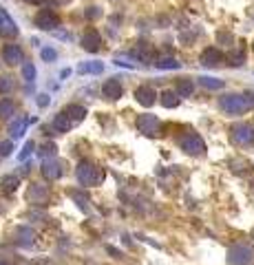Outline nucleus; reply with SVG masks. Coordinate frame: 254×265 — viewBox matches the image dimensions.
Returning a JSON list of instances; mask_svg holds the SVG:
<instances>
[{"label":"nucleus","mask_w":254,"mask_h":265,"mask_svg":"<svg viewBox=\"0 0 254 265\" xmlns=\"http://www.w3.org/2000/svg\"><path fill=\"white\" fill-rule=\"evenodd\" d=\"M0 35L2 38H16L18 35V24L14 22V18L2 7H0Z\"/></svg>","instance_id":"13"},{"label":"nucleus","mask_w":254,"mask_h":265,"mask_svg":"<svg viewBox=\"0 0 254 265\" xmlns=\"http://www.w3.org/2000/svg\"><path fill=\"white\" fill-rule=\"evenodd\" d=\"M16 111V106L11 100H0V117H11Z\"/></svg>","instance_id":"30"},{"label":"nucleus","mask_w":254,"mask_h":265,"mask_svg":"<svg viewBox=\"0 0 254 265\" xmlns=\"http://www.w3.org/2000/svg\"><path fill=\"white\" fill-rule=\"evenodd\" d=\"M34 122H36V117H18V120L11 122V126H9L11 140H18V137H22L24 130H27V126L34 124Z\"/></svg>","instance_id":"17"},{"label":"nucleus","mask_w":254,"mask_h":265,"mask_svg":"<svg viewBox=\"0 0 254 265\" xmlns=\"http://www.w3.org/2000/svg\"><path fill=\"white\" fill-rule=\"evenodd\" d=\"M11 150H14V140L0 141V155H2V157H7V155H11Z\"/></svg>","instance_id":"34"},{"label":"nucleus","mask_w":254,"mask_h":265,"mask_svg":"<svg viewBox=\"0 0 254 265\" xmlns=\"http://www.w3.org/2000/svg\"><path fill=\"white\" fill-rule=\"evenodd\" d=\"M2 60H5L9 67H18L24 62V53L18 44H5L2 47Z\"/></svg>","instance_id":"12"},{"label":"nucleus","mask_w":254,"mask_h":265,"mask_svg":"<svg viewBox=\"0 0 254 265\" xmlns=\"http://www.w3.org/2000/svg\"><path fill=\"white\" fill-rule=\"evenodd\" d=\"M179 148L188 155L199 157V155L206 153V141H203V137L199 135V133H192L190 130V133H186L183 137H179Z\"/></svg>","instance_id":"4"},{"label":"nucleus","mask_w":254,"mask_h":265,"mask_svg":"<svg viewBox=\"0 0 254 265\" xmlns=\"http://www.w3.org/2000/svg\"><path fill=\"white\" fill-rule=\"evenodd\" d=\"M155 67L162 69V71H175V69H179L181 64H179L173 55H163V58H159L157 62H155Z\"/></svg>","instance_id":"27"},{"label":"nucleus","mask_w":254,"mask_h":265,"mask_svg":"<svg viewBox=\"0 0 254 265\" xmlns=\"http://www.w3.org/2000/svg\"><path fill=\"white\" fill-rule=\"evenodd\" d=\"M219 108L228 115H243V113L254 108V93H228V95L219 97Z\"/></svg>","instance_id":"1"},{"label":"nucleus","mask_w":254,"mask_h":265,"mask_svg":"<svg viewBox=\"0 0 254 265\" xmlns=\"http://www.w3.org/2000/svg\"><path fill=\"white\" fill-rule=\"evenodd\" d=\"M34 150H36V144H34V141H24L22 150L18 153V161H27V159L34 155Z\"/></svg>","instance_id":"29"},{"label":"nucleus","mask_w":254,"mask_h":265,"mask_svg":"<svg viewBox=\"0 0 254 265\" xmlns=\"http://www.w3.org/2000/svg\"><path fill=\"white\" fill-rule=\"evenodd\" d=\"M228 62H230V67H241V64L245 62V49L239 47L236 51H232L230 55H228Z\"/></svg>","instance_id":"28"},{"label":"nucleus","mask_w":254,"mask_h":265,"mask_svg":"<svg viewBox=\"0 0 254 265\" xmlns=\"http://www.w3.org/2000/svg\"><path fill=\"white\" fill-rule=\"evenodd\" d=\"M102 93H104V97H109V100H120L122 93H124V87H122V82L117 77H110V80H106V82L102 84Z\"/></svg>","instance_id":"16"},{"label":"nucleus","mask_w":254,"mask_h":265,"mask_svg":"<svg viewBox=\"0 0 254 265\" xmlns=\"http://www.w3.org/2000/svg\"><path fill=\"white\" fill-rule=\"evenodd\" d=\"M0 265H9V263H7V261H2V259H0Z\"/></svg>","instance_id":"41"},{"label":"nucleus","mask_w":254,"mask_h":265,"mask_svg":"<svg viewBox=\"0 0 254 265\" xmlns=\"http://www.w3.org/2000/svg\"><path fill=\"white\" fill-rule=\"evenodd\" d=\"M0 186H2L5 193H16L20 186V177L18 175H5V177L0 179Z\"/></svg>","instance_id":"24"},{"label":"nucleus","mask_w":254,"mask_h":265,"mask_svg":"<svg viewBox=\"0 0 254 265\" xmlns=\"http://www.w3.org/2000/svg\"><path fill=\"white\" fill-rule=\"evenodd\" d=\"M69 75H71V69H62V71H60V77H62V80H67Z\"/></svg>","instance_id":"39"},{"label":"nucleus","mask_w":254,"mask_h":265,"mask_svg":"<svg viewBox=\"0 0 254 265\" xmlns=\"http://www.w3.org/2000/svg\"><path fill=\"white\" fill-rule=\"evenodd\" d=\"M100 14H102V11L97 9V7H91V9L87 11V18H97V16H100Z\"/></svg>","instance_id":"38"},{"label":"nucleus","mask_w":254,"mask_h":265,"mask_svg":"<svg viewBox=\"0 0 254 265\" xmlns=\"http://www.w3.org/2000/svg\"><path fill=\"white\" fill-rule=\"evenodd\" d=\"M29 201L34 203V206H44V203L49 201V186H44V183H31Z\"/></svg>","instance_id":"14"},{"label":"nucleus","mask_w":254,"mask_h":265,"mask_svg":"<svg viewBox=\"0 0 254 265\" xmlns=\"http://www.w3.org/2000/svg\"><path fill=\"white\" fill-rule=\"evenodd\" d=\"M24 2H29V5H40L42 0H24Z\"/></svg>","instance_id":"40"},{"label":"nucleus","mask_w":254,"mask_h":265,"mask_svg":"<svg viewBox=\"0 0 254 265\" xmlns=\"http://www.w3.org/2000/svg\"><path fill=\"white\" fill-rule=\"evenodd\" d=\"M225 60V55L221 53V49H217V47H208L206 51L201 53V64L203 67H219L221 62Z\"/></svg>","instance_id":"15"},{"label":"nucleus","mask_w":254,"mask_h":265,"mask_svg":"<svg viewBox=\"0 0 254 265\" xmlns=\"http://www.w3.org/2000/svg\"><path fill=\"white\" fill-rule=\"evenodd\" d=\"M230 140L236 146H254V126L250 124H235L230 126Z\"/></svg>","instance_id":"5"},{"label":"nucleus","mask_w":254,"mask_h":265,"mask_svg":"<svg viewBox=\"0 0 254 265\" xmlns=\"http://www.w3.org/2000/svg\"><path fill=\"white\" fill-rule=\"evenodd\" d=\"M22 77L27 80V82H31V84L36 82V67L31 62H24L22 64Z\"/></svg>","instance_id":"31"},{"label":"nucleus","mask_w":254,"mask_h":265,"mask_svg":"<svg viewBox=\"0 0 254 265\" xmlns=\"http://www.w3.org/2000/svg\"><path fill=\"white\" fill-rule=\"evenodd\" d=\"M77 71L84 73V75H100V73L104 71V64L97 62V60H91V62H82L80 67H77Z\"/></svg>","instance_id":"22"},{"label":"nucleus","mask_w":254,"mask_h":265,"mask_svg":"<svg viewBox=\"0 0 254 265\" xmlns=\"http://www.w3.org/2000/svg\"><path fill=\"white\" fill-rule=\"evenodd\" d=\"M254 263V247L248 243H235L228 250V265H252Z\"/></svg>","instance_id":"3"},{"label":"nucleus","mask_w":254,"mask_h":265,"mask_svg":"<svg viewBox=\"0 0 254 265\" xmlns=\"http://www.w3.org/2000/svg\"><path fill=\"white\" fill-rule=\"evenodd\" d=\"M69 197H71L73 201L77 203V208H80V210H84L87 214L91 212V206H89V199L84 197V193H82V190H69Z\"/></svg>","instance_id":"25"},{"label":"nucleus","mask_w":254,"mask_h":265,"mask_svg":"<svg viewBox=\"0 0 254 265\" xmlns=\"http://www.w3.org/2000/svg\"><path fill=\"white\" fill-rule=\"evenodd\" d=\"M162 106H166V108H175V106H179V100H181V97L177 95V91H163L162 95Z\"/></svg>","instance_id":"26"},{"label":"nucleus","mask_w":254,"mask_h":265,"mask_svg":"<svg viewBox=\"0 0 254 265\" xmlns=\"http://www.w3.org/2000/svg\"><path fill=\"white\" fill-rule=\"evenodd\" d=\"M217 38H219V42H232V35L225 34V31H219V35H217Z\"/></svg>","instance_id":"37"},{"label":"nucleus","mask_w":254,"mask_h":265,"mask_svg":"<svg viewBox=\"0 0 254 265\" xmlns=\"http://www.w3.org/2000/svg\"><path fill=\"white\" fill-rule=\"evenodd\" d=\"M64 113L69 115V120H71L73 124H77V122H82L84 117H87V108H84V106H80V104H69V106H64Z\"/></svg>","instance_id":"20"},{"label":"nucleus","mask_w":254,"mask_h":265,"mask_svg":"<svg viewBox=\"0 0 254 265\" xmlns=\"http://www.w3.org/2000/svg\"><path fill=\"white\" fill-rule=\"evenodd\" d=\"M34 24L42 31H55L60 27V16L53 9H40L34 18Z\"/></svg>","instance_id":"6"},{"label":"nucleus","mask_w":254,"mask_h":265,"mask_svg":"<svg viewBox=\"0 0 254 265\" xmlns=\"http://www.w3.org/2000/svg\"><path fill=\"white\" fill-rule=\"evenodd\" d=\"M40 55H42L44 62H55V60H58V51L53 47H44L42 51H40Z\"/></svg>","instance_id":"32"},{"label":"nucleus","mask_w":254,"mask_h":265,"mask_svg":"<svg viewBox=\"0 0 254 265\" xmlns=\"http://www.w3.org/2000/svg\"><path fill=\"white\" fill-rule=\"evenodd\" d=\"M199 84H201L203 88H208V91H219V88L225 87L223 80H219V77H210V75H201L199 77Z\"/></svg>","instance_id":"23"},{"label":"nucleus","mask_w":254,"mask_h":265,"mask_svg":"<svg viewBox=\"0 0 254 265\" xmlns=\"http://www.w3.org/2000/svg\"><path fill=\"white\" fill-rule=\"evenodd\" d=\"M175 91H177L179 97H190L192 93H195V82H192L190 77H181V80H177Z\"/></svg>","instance_id":"21"},{"label":"nucleus","mask_w":254,"mask_h":265,"mask_svg":"<svg viewBox=\"0 0 254 265\" xmlns=\"http://www.w3.org/2000/svg\"><path fill=\"white\" fill-rule=\"evenodd\" d=\"M16 241H18L22 247L34 246L36 243V232L31 230L29 226H18L16 228Z\"/></svg>","instance_id":"18"},{"label":"nucleus","mask_w":254,"mask_h":265,"mask_svg":"<svg viewBox=\"0 0 254 265\" xmlns=\"http://www.w3.org/2000/svg\"><path fill=\"white\" fill-rule=\"evenodd\" d=\"M80 47L84 49V51L89 53H97L102 49V35L97 29H87L84 34H82V40H80Z\"/></svg>","instance_id":"7"},{"label":"nucleus","mask_w":254,"mask_h":265,"mask_svg":"<svg viewBox=\"0 0 254 265\" xmlns=\"http://www.w3.org/2000/svg\"><path fill=\"white\" fill-rule=\"evenodd\" d=\"M55 150H58V146H55V144H44L42 146V159L53 157V155H55Z\"/></svg>","instance_id":"35"},{"label":"nucleus","mask_w":254,"mask_h":265,"mask_svg":"<svg viewBox=\"0 0 254 265\" xmlns=\"http://www.w3.org/2000/svg\"><path fill=\"white\" fill-rule=\"evenodd\" d=\"M40 173H42V177L47 179V181H55V179L62 177V166H60V161H55L53 157H47V159H42Z\"/></svg>","instance_id":"9"},{"label":"nucleus","mask_w":254,"mask_h":265,"mask_svg":"<svg viewBox=\"0 0 254 265\" xmlns=\"http://www.w3.org/2000/svg\"><path fill=\"white\" fill-rule=\"evenodd\" d=\"M75 177H77V181H80V186L93 188V186H100L106 179V170L100 168L97 164H93V161H89V159H82L75 168Z\"/></svg>","instance_id":"2"},{"label":"nucleus","mask_w":254,"mask_h":265,"mask_svg":"<svg viewBox=\"0 0 254 265\" xmlns=\"http://www.w3.org/2000/svg\"><path fill=\"white\" fill-rule=\"evenodd\" d=\"M135 58L139 60V62H144V64H155L157 62V51H155L153 44L148 42H137V47H135Z\"/></svg>","instance_id":"10"},{"label":"nucleus","mask_w":254,"mask_h":265,"mask_svg":"<svg viewBox=\"0 0 254 265\" xmlns=\"http://www.w3.org/2000/svg\"><path fill=\"white\" fill-rule=\"evenodd\" d=\"M157 91H155V87H150V84H142V87L135 88V100H137V104L146 106V108H150V106L157 102Z\"/></svg>","instance_id":"8"},{"label":"nucleus","mask_w":254,"mask_h":265,"mask_svg":"<svg viewBox=\"0 0 254 265\" xmlns=\"http://www.w3.org/2000/svg\"><path fill=\"white\" fill-rule=\"evenodd\" d=\"M9 91H11V77L0 75V95H5Z\"/></svg>","instance_id":"33"},{"label":"nucleus","mask_w":254,"mask_h":265,"mask_svg":"<svg viewBox=\"0 0 254 265\" xmlns=\"http://www.w3.org/2000/svg\"><path fill=\"white\" fill-rule=\"evenodd\" d=\"M137 130L144 133V135H155L159 130V117L150 115V113H144V115L137 117Z\"/></svg>","instance_id":"11"},{"label":"nucleus","mask_w":254,"mask_h":265,"mask_svg":"<svg viewBox=\"0 0 254 265\" xmlns=\"http://www.w3.org/2000/svg\"><path fill=\"white\" fill-rule=\"evenodd\" d=\"M49 102H51V100H49L47 93H40V95H38V106H40V108H47Z\"/></svg>","instance_id":"36"},{"label":"nucleus","mask_w":254,"mask_h":265,"mask_svg":"<svg viewBox=\"0 0 254 265\" xmlns=\"http://www.w3.org/2000/svg\"><path fill=\"white\" fill-rule=\"evenodd\" d=\"M71 126H73V122L69 120V115L67 113H58V115L53 117V122H51V128L55 130V133H69L71 130Z\"/></svg>","instance_id":"19"}]
</instances>
